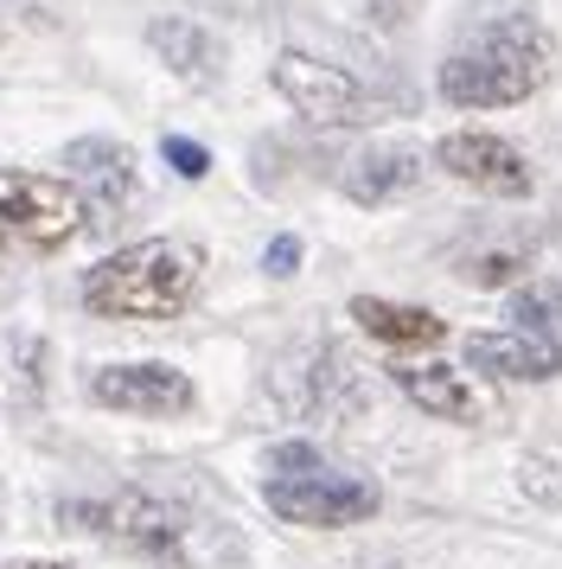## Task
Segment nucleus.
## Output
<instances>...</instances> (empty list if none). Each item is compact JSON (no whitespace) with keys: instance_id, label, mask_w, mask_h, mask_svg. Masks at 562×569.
<instances>
[{"instance_id":"nucleus-1","label":"nucleus","mask_w":562,"mask_h":569,"mask_svg":"<svg viewBox=\"0 0 562 569\" xmlns=\"http://www.w3.org/2000/svg\"><path fill=\"white\" fill-rule=\"evenodd\" d=\"M550 78V39L531 13H499L441 64V97L454 109H505L536 97Z\"/></svg>"},{"instance_id":"nucleus-2","label":"nucleus","mask_w":562,"mask_h":569,"mask_svg":"<svg viewBox=\"0 0 562 569\" xmlns=\"http://www.w3.org/2000/svg\"><path fill=\"white\" fill-rule=\"evenodd\" d=\"M199 269L204 257L179 237H148V243H128L116 257H102L83 276V308L102 320H173L192 308L199 295Z\"/></svg>"},{"instance_id":"nucleus-3","label":"nucleus","mask_w":562,"mask_h":569,"mask_svg":"<svg viewBox=\"0 0 562 569\" xmlns=\"http://www.w3.org/2000/svg\"><path fill=\"white\" fill-rule=\"evenodd\" d=\"M90 224V206L64 173H0V257L64 250Z\"/></svg>"},{"instance_id":"nucleus-4","label":"nucleus","mask_w":562,"mask_h":569,"mask_svg":"<svg viewBox=\"0 0 562 569\" xmlns=\"http://www.w3.org/2000/svg\"><path fill=\"white\" fill-rule=\"evenodd\" d=\"M269 512L288 518V525H307V531H332V525H358L383 506V492L358 473H332V467H313V473H288V480H269L262 487Z\"/></svg>"},{"instance_id":"nucleus-5","label":"nucleus","mask_w":562,"mask_h":569,"mask_svg":"<svg viewBox=\"0 0 562 569\" xmlns=\"http://www.w3.org/2000/svg\"><path fill=\"white\" fill-rule=\"evenodd\" d=\"M275 90L294 103V116H307L313 129H358L371 122V97L352 71H339L327 58L307 52H281L275 58Z\"/></svg>"},{"instance_id":"nucleus-6","label":"nucleus","mask_w":562,"mask_h":569,"mask_svg":"<svg viewBox=\"0 0 562 569\" xmlns=\"http://www.w3.org/2000/svg\"><path fill=\"white\" fill-rule=\"evenodd\" d=\"M434 167L448 173V180L473 186V192H492V199H531V167H524V154L511 148V141H499V134L485 129H454L434 141Z\"/></svg>"},{"instance_id":"nucleus-7","label":"nucleus","mask_w":562,"mask_h":569,"mask_svg":"<svg viewBox=\"0 0 562 569\" xmlns=\"http://www.w3.org/2000/svg\"><path fill=\"white\" fill-rule=\"evenodd\" d=\"M64 518H90V531L128 543V550H148V557H179V538H185V518L173 506L148 499V492H116V499H97V506H64Z\"/></svg>"},{"instance_id":"nucleus-8","label":"nucleus","mask_w":562,"mask_h":569,"mask_svg":"<svg viewBox=\"0 0 562 569\" xmlns=\"http://www.w3.org/2000/svg\"><path fill=\"white\" fill-rule=\"evenodd\" d=\"M90 397H97L102 410H128V416H179V410H192V378L160 359L102 365L97 378H90Z\"/></svg>"},{"instance_id":"nucleus-9","label":"nucleus","mask_w":562,"mask_h":569,"mask_svg":"<svg viewBox=\"0 0 562 569\" xmlns=\"http://www.w3.org/2000/svg\"><path fill=\"white\" fill-rule=\"evenodd\" d=\"M64 180L83 192V206H90V224H109V218H122L134 206V154H128L122 141H71L64 148Z\"/></svg>"},{"instance_id":"nucleus-10","label":"nucleus","mask_w":562,"mask_h":569,"mask_svg":"<svg viewBox=\"0 0 562 569\" xmlns=\"http://www.w3.org/2000/svg\"><path fill=\"white\" fill-rule=\"evenodd\" d=\"M466 365L485 371V378H505V385H543V378H562V346L536 333H466Z\"/></svg>"},{"instance_id":"nucleus-11","label":"nucleus","mask_w":562,"mask_h":569,"mask_svg":"<svg viewBox=\"0 0 562 569\" xmlns=\"http://www.w3.org/2000/svg\"><path fill=\"white\" fill-rule=\"evenodd\" d=\"M390 378L422 416H441V422H485L492 416V397L480 385H466L460 371H448V365H397Z\"/></svg>"},{"instance_id":"nucleus-12","label":"nucleus","mask_w":562,"mask_h":569,"mask_svg":"<svg viewBox=\"0 0 562 569\" xmlns=\"http://www.w3.org/2000/svg\"><path fill=\"white\" fill-rule=\"evenodd\" d=\"M415 180H422V154L403 148V141H383V148H364L358 160H345V192L358 206H390Z\"/></svg>"},{"instance_id":"nucleus-13","label":"nucleus","mask_w":562,"mask_h":569,"mask_svg":"<svg viewBox=\"0 0 562 569\" xmlns=\"http://www.w3.org/2000/svg\"><path fill=\"white\" fill-rule=\"evenodd\" d=\"M352 320H358L371 339L397 346V352H415V346H441V339H448V320H441V313L409 308V301H378V295H358V301H352Z\"/></svg>"},{"instance_id":"nucleus-14","label":"nucleus","mask_w":562,"mask_h":569,"mask_svg":"<svg viewBox=\"0 0 562 569\" xmlns=\"http://www.w3.org/2000/svg\"><path fill=\"white\" fill-rule=\"evenodd\" d=\"M148 46L167 64H173L179 78H218V64H224V52H218V39L199 27V20H185V13H167V20H153L148 27Z\"/></svg>"},{"instance_id":"nucleus-15","label":"nucleus","mask_w":562,"mask_h":569,"mask_svg":"<svg viewBox=\"0 0 562 569\" xmlns=\"http://www.w3.org/2000/svg\"><path fill=\"white\" fill-rule=\"evenodd\" d=\"M505 313L518 320V333H536V339H556L562 346V276H536V282H524L505 301Z\"/></svg>"},{"instance_id":"nucleus-16","label":"nucleus","mask_w":562,"mask_h":569,"mask_svg":"<svg viewBox=\"0 0 562 569\" xmlns=\"http://www.w3.org/2000/svg\"><path fill=\"white\" fill-rule=\"evenodd\" d=\"M518 480H524V492H531L536 506L562 512V461H556V455H524Z\"/></svg>"},{"instance_id":"nucleus-17","label":"nucleus","mask_w":562,"mask_h":569,"mask_svg":"<svg viewBox=\"0 0 562 569\" xmlns=\"http://www.w3.org/2000/svg\"><path fill=\"white\" fill-rule=\"evenodd\" d=\"M160 154H167V167H173L179 180H204V173H211V154H204L199 141H185V134H167Z\"/></svg>"},{"instance_id":"nucleus-18","label":"nucleus","mask_w":562,"mask_h":569,"mask_svg":"<svg viewBox=\"0 0 562 569\" xmlns=\"http://www.w3.org/2000/svg\"><path fill=\"white\" fill-rule=\"evenodd\" d=\"M313 467H320L313 441H281V448H269V473H275V480H288V473H313Z\"/></svg>"},{"instance_id":"nucleus-19","label":"nucleus","mask_w":562,"mask_h":569,"mask_svg":"<svg viewBox=\"0 0 562 569\" xmlns=\"http://www.w3.org/2000/svg\"><path fill=\"white\" fill-rule=\"evenodd\" d=\"M262 269H269L275 282H281V276H294V269H301V237H288V231H281L275 243L262 250Z\"/></svg>"},{"instance_id":"nucleus-20","label":"nucleus","mask_w":562,"mask_h":569,"mask_svg":"<svg viewBox=\"0 0 562 569\" xmlns=\"http://www.w3.org/2000/svg\"><path fill=\"white\" fill-rule=\"evenodd\" d=\"M13 569H64V563H13Z\"/></svg>"}]
</instances>
